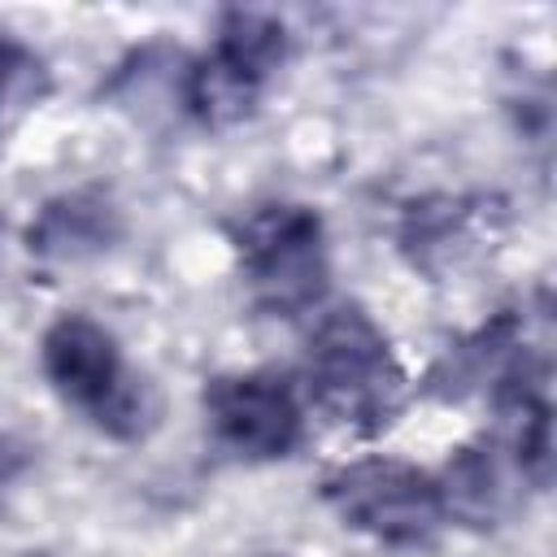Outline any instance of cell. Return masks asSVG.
<instances>
[{
	"instance_id": "6da1fadb",
	"label": "cell",
	"mask_w": 557,
	"mask_h": 557,
	"mask_svg": "<svg viewBox=\"0 0 557 557\" xmlns=\"http://www.w3.org/2000/svg\"><path fill=\"white\" fill-rule=\"evenodd\" d=\"M305 383L322 413L361 435L383 431L405 396V370L383 326L361 305L318 313L305 348Z\"/></svg>"
},
{
	"instance_id": "7a4b0ae2",
	"label": "cell",
	"mask_w": 557,
	"mask_h": 557,
	"mask_svg": "<svg viewBox=\"0 0 557 557\" xmlns=\"http://www.w3.org/2000/svg\"><path fill=\"white\" fill-rule=\"evenodd\" d=\"M44 374L61 400L83 409L113 440H144L157 426V387L122 361L117 339L87 313H65L44 331Z\"/></svg>"
},
{
	"instance_id": "3957f363",
	"label": "cell",
	"mask_w": 557,
	"mask_h": 557,
	"mask_svg": "<svg viewBox=\"0 0 557 557\" xmlns=\"http://www.w3.org/2000/svg\"><path fill=\"white\" fill-rule=\"evenodd\" d=\"M235 252L252 296L270 313H309L326 292L322 218L296 200H270L235 222Z\"/></svg>"
},
{
	"instance_id": "277c9868",
	"label": "cell",
	"mask_w": 557,
	"mask_h": 557,
	"mask_svg": "<svg viewBox=\"0 0 557 557\" xmlns=\"http://www.w3.org/2000/svg\"><path fill=\"white\" fill-rule=\"evenodd\" d=\"M326 505L344 518V527L379 540V544H426L444 513L440 479L400 461V457H361L326 474Z\"/></svg>"
},
{
	"instance_id": "5b68a950",
	"label": "cell",
	"mask_w": 557,
	"mask_h": 557,
	"mask_svg": "<svg viewBox=\"0 0 557 557\" xmlns=\"http://www.w3.org/2000/svg\"><path fill=\"white\" fill-rule=\"evenodd\" d=\"M205 413L213 435L252 461L287 457L300 444V400L287 379L248 370V374H218L205 387Z\"/></svg>"
},
{
	"instance_id": "8992f818",
	"label": "cell",
	"mask_w": 557,
	"mask_h": 557,
	"mask_svg": "<svg viewBox=\"0 0 557 557\" xmlns=\"http://www.w3.org/2000/svg\"><path fill=\"white\" fill-rule=\"evenodd\" d=\"M261 87H265L261 74H252L248 65H239L226 52L213 48L209 57H200L187 70V78H183V104H187V113L200 126H235V122H244L257 109Z\"/></svg>"
},
{
	"instance_id": "52a82bcc",
	"label": "cell",
	"mask_w": 557,
	"mask_h": 557,
	"mask_svg": "<svg viewBox=\"0 0 557 557\" xmlns=\"http://www.w3.org/2000/svg\"><path fill=\"white\" fill-rule=\"evenodd\" d=\"M26 239H30V252L39 257L78 261L87 252H100L113 239V209L96 196H61L35 218Z\"/></svg>"
},
{
	"instance_id": "ba28073f",
	"label": "cell",
	"mask_w": 557,
	"mask_h": 557,
	"mask_svg": "<svg viewBox=\"0 0 557 557\" xmlns=\"http://www.w3.org/2000/svg\"><path fill=\"white\" fill-rule=\"evenodd\" d=\"M213 48L226 52L231 61L248 65L252 74L270 78L287 57V26L261 9H231V13H222Z\"/></svg>"
},
{
	"instance_id": "9c48e42d",
	"label": "cell",
	"mask_w": 557,
	"mask_h": 557,
	"mask_svg": "<svg viewBox=\"0 0 557 557\" xmlns=\"http://www.w3.org/2000/svg\"><path fill=\"white\" fill-rule=\"evenodd\" d=\"M35 70H39V61H35L9 30H0V104L26 96Z\"/></svg>"
}]
</instances>
